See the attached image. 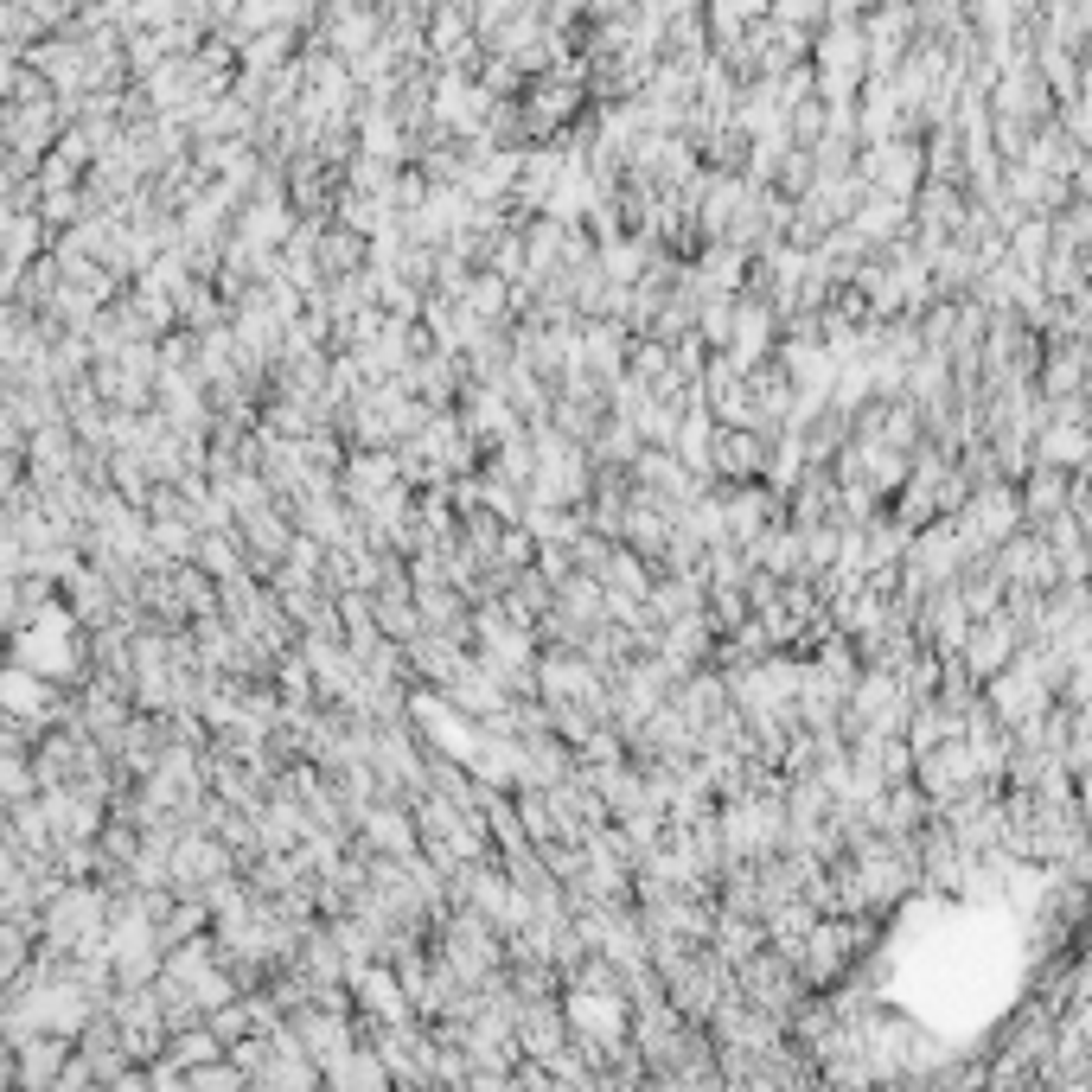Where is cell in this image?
I'll list each match as a JSON object with an SVG mask.
<instances>
[{
    "mask_svg": "<svg viewBox=\"0 0 1092 1092\" xmlns=\"http://www.w3.org/2000/svg\"><path fill=\"white\" fill-rule=\"evenodd\" d=\"M716 454H723L728 473H748V466H755V441H748V434H723V441H716Z\"/></svg>",
    "mask_w": 1092,
    "mask_h": 1092,
    "instance_id": "1",
    "label": "cell"
}]
</instances>
